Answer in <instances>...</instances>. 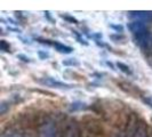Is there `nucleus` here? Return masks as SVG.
<instances>
[{"label":"nucleus","instance_id":"nucleus-13","mask_svg":"<svg viewBox=\"0 0 152 137\" xmlns=\"http://www.w3.org/2000/svg\"><path fill=\"white\" fill-rule=\"evenodd\" d=\"M17 57H18V58H22V61H24V62H30V58L26 57V56H24V55H18Z\"/></svg>","mask_w":152,"mask_h":137},{"label":"nucleus","instance_id":"nucleus-2","mask_svg":"<svg viewBox=\"0 0 152 137\" xmlns=\"http://www.w3.org/2000/svg\"><path fill=\"white\" fill-rule=\"evenodd\" d=\"M41 42H44V44H48V45H53L55 47V49L57 50V52H60L62 54H70L73 52V48H71V47H69L66 45H63L61 42H49L48 40H41Z\"/></svg>","mask_w":152,"mask_h":137},{"label":"nucleus","instance_id":"nucleus-10","mask_svg":"<svg viewBox=\"0 0 152 137\" xmlns=\"http://www.w3.org/2000/svg\"><path fill=\"white\" fill-rule=\"evenodd\" d=\"M143 103H145L146 105H149L152 109V95H149V96L144 97L143 98Z\"/></svg>","mask_w":152,"mask_h":137},{"label":"nucleus","instance_id":"nucleus-5","mask_svg":"<svg viewBox=\"0 0 152 137\" xmlns=\"http://www.w3.org/2000/svg\"><path fill=\"white\" fill-rule=\"evenodd\" d=\"M132 16H135L137 18V21H142L143 20H148V18H152V13L149 12H136V13H132Z\"/></svg>","mask_w":152,"mask_h":137},{"label":"nucleus","instance_id":"nucleus-8","mask_svg":"<svg viewBox=\"0 0 152 137\" xmlns=\"http://www.w3.org/2000/svg\"><path fill=\"white\" fill-rule=\"evenodd\" d=\"M0 49L2 52H10V46L6 42V40H1L0 41Z\"/></svg>","mask_w":152,"mask_h":137},{"label":"nucleus","instance_id":"nucleus-6","mask_svg":"<svg viewBox=\"0 0 152 137\" xmlns=\"http://www.w3.org/2000/svg\"><path fill=\"white\" fill-rule=\"evenodd\" d=\"M117 66L120 68L122 72H125L126 74H132V70H130V68L128 66V65L124 64V63H121V62H118V63H117Z\"/></svg>","mask_w":152,"mask_h":137},{"label":"nucleus","instance_id":"nucleus-4","mask_svg":"<svg viewBox=\"0 0 152 137\" xmlns=\"http://www.w3.org/2000/svg\"><path fill=\"white\" fill-rule=\"evenodd\" d=\"M134 36V39L136 41V44H138L140 46H144L146 45V42L149 41V37H150V33L148 30H144L140 33H136V34H133Z\"/></svg>","mask_w":152,"mask_h":137},{"label":"nucleus","instance_id":"nucleus-7","mask_svg":"<svg viewBox=\"0 0 152 137\" xmlns=\"http://www.w3.org/2000/svg\"><path fill=\"white\" fill-rule=\"evenodd\" d=\"M63 64L64 65H66V66H77V65H79V62L76 61V58H69L66 61H63Z\"/></svg>","mask_w":152,"mask_h":137},{"label":"nucleus","instance_id":"nucleus-12","mask_svg":"<svg viewBox=\"0 0 152 137\" xmlns=\"http://www.w3.org/2000/svg\"><path fill=\"white\" fill-rule=\"evenodd\" d=\"M62 17H63L64 20H66V21H69V22H71V23H77V20H76V18H73V17H71V16L63 15Z\"/></svg>","mask_w":152,"mask_h":137},{"label":"nucleus","instance_id":"nucleus-14","mask_svg":"<svg viewBox=\"0 0 152 137\" xmlns=\"http://www.w3.org/2000/svg\"><path fill=\"white\" fill-rule=\"evenodd\" d=\"M39 56L41 57V58H47V57H49V55L47 53H42V52H39Z\"/></svg>","mask_w":152,"mask_h":137},{"label":"nucleus","instance_id":"nucleus-9","mask_svg":"<svg viewBox=\"0 0 152 137\" xmlns=\"http://www.w3.org/2000/svg\"><path fill=\"white\" fill-rule=\"evenodd\" d=\"M85 103H80V102H77V103H73L72 106H71V110L76 111V110H80V109H84L85 107Z\"/></svg>","mask_w":152,"mask_h":137},{"label":"nucleus","instance_id":"nucleus-3","mask_svg":"<svg viewBox=\"0 0 152 137\" xmlns=\"http://www.w3.org/2000/svg\"><path fill=\"white\" fill-rule=\"evenodd\" d=\"M128 29H129L130 32H132L133 34H136V33H140V32H142V31L148 30L145 23L143 22V21H137V20L128 24Z\"/></svg>","mask_w":152,"mask_h":137},{"label":"nucleus","instance_id":"nucleus-1","mask_svg":"<svg viewBox=\"0 0 152 137\" xmlns=\"http://www.w3.org/2000/svg\"><path fill=\"white\" fill-rule=\"evenodd\" d=\"M40 82H42L46 86H49V87H53V88H71V86L68 84H64L61 81H57V80H54L53 78H46L40 80Z\"/></svg>","mask_w":152,"mask_h":137},{"label":"nucleus","instance_id":"nucleus-11","mask_svg":"<svg viewBox=\"0 0 152 137\" xmlns=\"http://www.w3.org/2000/svg\"><path fill=\"white\" fill-rule=\"evenodd\" d=\"M110 26H111L112 29H114V30L117 31V32H120V33H121L122 31H124V28H122L121 25H115V24H111Z\"/></svg>","mask_w":152,"mask_h":137}]
</instances>
